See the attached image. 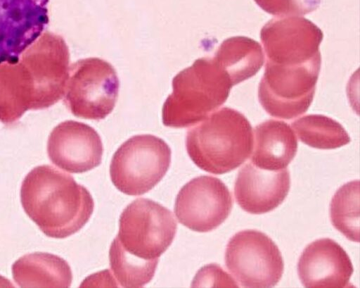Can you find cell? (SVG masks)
<instances>
[{"label":"cell","mask_w":360,"mask_h":288,"mask_svg":"<svg viewBox=\"0 0 360 288\" xmlns=\"http://www.w3.org/2000/svg\"><path fill=\"white\" fill-rule=\"evenodd\" d=\"M49 0H0V65L18 61L49 23Z\"/></svg>","instance_id":"obj_11"},{"label":"cell","mask_w":360,"mask_h":288,"mask_svg":"<svg viewBox=\"0 0 360 288\" xmlns=\"http://www.w3.org/2000/svg\"><path fill=\"white\" fill-rule=\"evenodd\" d=\"M111 270L119 285L123 287H141L153 277L158 258L145 260L128 253L117 237L109 251Z\"/></svg>","instance_id":"obj_20"},{"label":"cell","mask_w":360,"mask_h":288,"mask_svg":"<svg viewBox=\"0 0 360 288\" xmlns=\"http://www.w3.org/2000/svg\"><path fill=\"white\" fill-rule=\"evenodd\" d=\"M22 208L46 236L65 238L88 222L94 203L89 192L70 175L49 165L33 168L20 188Z\"/></svg>","instance_id":"obj_1"},{"label":"cell","mask_w":360,"mask_h":288,"mask_svg":"<svg viewBox=\"0 0 360 288\" xmlns=\"http://www.w3.org/2000/svg\"><path fill=\"white\" fill-rule=\"evenodd\" d=\"M32 77L19 61L0 65V121L11 124L33 110Z\"/></svg>","instance_id":"obj_17"},{"label":"cell","mask_w":360,"mask_h":288,"mask_svg":"<svg viewBox=\"0 0 360 288\" xmlns=\"http://www.w3.org/2000/svg\"><path fill=\"white\" fill-rule=\"evenodd\" d=\"M321 63L288 67L266 62L258 99L266 113L288 120L304 113L314 99Z\"/></svg>","instance_id":"obj_6"},{"label":"cell","mask_w":360,"mask_h":288,"mask_svg":"<svg viewBox=\"0 0 360 288\" xmlns=\"http://www.w3.org/2000/svg\"><path fill=\"white\" fill-rule=\"evenodd\" d=\"M214 58L226 72L233 86L254 76L264 61L260 44L243 36L224 40Z\"/></svg>","instance_id":"obj_18"},{"label":"cell","mask_w":360,"mask_h":288,"mask_svg":"<svg viewBox=\"0 0 360 288\" xmlns=\"http://www.w3.org/2000/svg\"><path fill=\"white\" fill-rule=\"evenodd\" d=\"M171 153L168 144L156 136H133L117 149L112 158V182L125 194H143L152 189L167 172Z\"/></svg>","instance_id":"obj_4"},{"label":"cell","mask_w":360,"mask_h":288,"mask_svg":"<svg viewBox=\"0 0 360 288\" xmlns=\"http://www.w3.org/2000/svg\"><path fill=\"white\" fill-rule=\"evenodd\" d=\"M226 265L244 287H271L281 280L284 263L274 242L256 230H245L229 241Z\"/></svg>","instance_id":"obj_8"},{"label":"cell","mask_w":360,"mask_h":288,"mask_svg":"<svg viewBox=\"0 0 360 288\" xmlns=\"http://www.w3.org/2000/svg\"><path fill=\"white\" fill-rule=\"evenodd\" d=\"M233 86L214 57L195 60L173 78L162 106L163 124L181 128L199 123L226 101Z\"/></svg>","instance_id":"obj_3"},{"label":"cell","mask_w":360,"mask_h":288,"mask_svg":"<svg viewBox=\"0 0 360 288\" xmlns=\"http://www.w3.org/2000/svg\"><path fill=\"white\" fill-rule=\"evenodd\" d=\"M253 132L240 112L223 107L208 115L186 133V148L193 163L215 175L229 173L250 156Z\"/></svg>","instance_id":"obj_2"},{"label":"cell","mask_w":360,"mask_h":288,"mask_svg":"<svg viewBox=\"0 0 360 288\" xmlns=\"http://www.w3.org/2000/svg\"><path fill=\"white\" fill-rule=\"evenodd\" d=\"M254 132L251 163L266 170L285 169L297 151V140L290 126L283 121L270 119L257 125Z\"/></svg>","instance_id":"obj_15"},{"label":"cell","mask_w":360,"mask_h":288,"mask_svg":"<svg viewBox=\"0 0 360 288\" xmlns=\"http://www.w3.org/2000/svg\"><path fill=\"white\" fill-rule=\"evenodd\" d=\"M352 261L335 241L323 238L306 246L297 272L305 287H346L353 273Z\"/></svg>","instance_id":"obj_13"},{"label":"cell","mask_w":360,"mask_h":288,"mask_svg":"<svg viewBox=\"0 0 360 288\" xmlns=\"http://www.w3.org/2000/svg\"><path fill=\"white\" fill-rule=\"evenodd\" d=\"M304 144L319 149H333L350 142V137L338 122L323 115H304L292 123Z\"/></svg>","instance_id":"obj_19"},{"label":"cell","mask_w":360,"mask_h":288,"mask_svg":"<svg viewBox=\"0 0 360 288\" xmlns=\"http://www.w3.org/2000/svg\"><path fill=\"white\" fill-rule=\"evenodd\" d=\"M119 79L114 67L99 58L78 60L69 67L63 102L76 117L100 120L113 110Z\"/></svg>","instance_id":"obj_5"},{"label":"cell","mask_w":360,"mask_h":288,"mask_svg":"<svg viewBox=\"0 0 360 288\" xmlns=\"http://www.w3.org/2000/svg\"><path fill=\"white\" fill-rule=\"evenodd\" d=\"M116 237L129 253L145 260L157 259L172 244L176 222L167 208L150 199L139 198L122 211Z\"/></svg>","instance_id":"obj_7"},{"label":"cell","mask_w":360,"mask_h":288,"mask_svg":"<svg viewBox=\"0 0 360 288\" xmlns=\"http://www.w3.org/2000/svg\"><path fill=\"white\" fill-rule=\"evenodd\" d=\"M103 144L91 126L77 121L66 120L56 126L47 142V154L58 168L82 173L98 165L102 161Z\"/></svg>","instance_id":"obj_12"},{"label":"cell","mask_w":360,"mask_h":288,"mask_svg":"<svg viewBox=\"0 0 360 288\" xmlns=\"http://www.w3.org/2000/svg\"><path fill=\"white\" fill-rule=\"evenodd\" d=\"M33 82V110L47 108L64 95L69 73L70 53L59 35L43 32L20 56Z\"/></svg>","instance_id":"obj_9"},{"label":"cell","mask_w":360,"mask_h":288,"mask_svg":"<svg viewBox=\"0 0 360 288\" xmlns=\"http://www.w3.org/2000/svg\"><path fill=\"white\" fill-rule=\"evenodd\" d=\"M266 13L277 17L300 16L316 11L321 0H254Z\"/></svg>","instance_id":"obj_22"},{"label":"cell","mask_w":360,"mask_h":288,"mask_svg":"<svg viewBox=\"0 0 360 288\" xmlns=\"http://www.w3.org/2000/svg\"><path fill=\"white\" fill-rule=\"evenodd\" d=\"M330 218L334 227L348 239L359 242V181L341 186L330 205Z\"/></svg>","instance_id":"obj_21"},{"label":"cell","mask_w":360,"mask_h":288,"mask_svg":"<svg viewBox=\"0 0 360 288\" xmlns=\"http://www.w3.org/2000/svg\"><path fill=\"white\" fill-rule=\"evenodd\" d=\"M233 198L219 178L202 175L192 179L179 192L174 204L177 220L190 230L212 231L229 217Z\"/></svg>","instance_id":"obj_10"},{"label":"cell","mask_w":360,"mask_h":288,"mask_svg":"<svg viewBox=\"0 0 360 288\" xmlns=\"http://www.w3.org/2000/svg\"><path fill=\"white\" fill-rule=\"evenodd\" d=\"M290 187L288 169L266 170L248 163L238 171L234 195L243 210L252 214H262L277 208L285 199Z\"/></svg>","instance_id":"obj_14"},{"label":"cell","mask_w":360,"mask_h":288,"mask_svg":"<svg viewBox=\"0 0 360 288\" xmlns=\"http://www.w3.org/2000/svg\"><path fill=\"white\" fill-rule=\"evenodd\" d=\"M202 286H219L238 287L239 285L227 273L217 264H210L202 268L198 273Z\"/></svg>","instance_id":"obj_23"},{"label":"cell","mask_w":360,"mask_h":288,"mask_svg":"<svg viewBox=\"0 0 360 288\" xmlns=\"http://www.w3.org/2000/svg\"><path fill=\"white\" fill-rule=\"evenodd\" d=\"M12 274L21 287H69L72 280L71 268L63 258L44 252L20 257L13 264Z\"/></svg>","instance_id":"obj_16"}]
</instances>
